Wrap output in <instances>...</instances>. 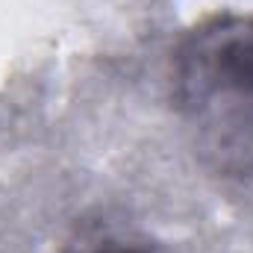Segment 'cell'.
<instances>
[{
    "label": "cell",
    "mask_w": 253,
    "mask_h": 253,
    "mask_svg": "<svg viewBox=\"0 0 253 253\" xmlns=\"http://www.w3.org/2000/svg\"><path fill=\"white\" fill-rule=\"evenodd\" d=\"M171 91L215 171L253 183V12L194 24L174 50Z\"/></svg>",
    "instance_id": "1"
},
{
    "label": "cell",
    "mask_w": 253,
    "mask_h": 253,
    "mask_svg": "<svg viewBox=\"0 0 253 253\" xmlns=\"http://www.w3.org/2000/svg\"><path fill=\"white\" fill-rule=\"evenodd\" d=\"M62 253H162L156 245L144 239H132L121 233H100V236H85L74 245H68Z\"/></svg>",
    "instance_id": "2"
}]
</instances>
